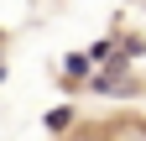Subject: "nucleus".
I'll return each mask as SVG.
<instances>
[{
  "label": "nucleus",
  "instance_id": "f257e3e1",
  "mask_svg": "<svg viewBox=\"0 0 146 141\" xmlns=\"http://www.w3.org/2000/svg\"><path fill=\"white\" fill-rule=\"evenodd\" d=\"M84 89H94L99 99H131V94L141 89V84L131 78V63H120V58H115V63H104V68H94V78H89Z\"/></svg>",
  "mask_w": 146,
  "mask_h": 141
},
{
  "label": "nucleus",
  "instance_id": "f03ea898",
  "mask_svg": "<svg viewBox=\"0 0 146 141\" xmlns=\"http://www.w3.org/2000/svg\"><path fill=\"white\" fill-rule=\"evenodd\" d=\"M89 78H94V63H89L84 58V52H68V58H63V89H78V84H89Z\"/></svg>",
  "mask_w": 146,
  "mask_h": 141
},
{
  "label": "nucleus",
  "instance_id": "7ed1b4c3",
  "mask_svg": "<svg viewBox=\"0 0 146 141\" xmlns=\"http://www.w3.org/2000/svg\"><path fill=\"white\" fill-rule=\"evenodd\" d=\"M73 120H78V110H73V104H52V110L42 115V126H47L52 136H63V131H73Z\"/></svg>",
  "mask_w": 146,
  "mask_h": 141
},
{
  "label": "nucleus",
  "instance_id": "20e7f679",
  "mask_svg": "<svg viewBox=\"0 0 146 141\" xmlns=\"http://www.w3.org/2000/svg\"><path fill=\"white\" fill-rule=\"evenodd\" d=\"M110 141H146V120H131V115H125L120 126L110 131Z\"/></svg>",
  "mask_w": 146,
  "mask_h": 141
},
{
  "label": "nucleus",
  "instance_id": "39448f33",
  "mask_svg": "<svg viewBox=\"0 0 146 141\" xmlns=\"http://www.w3.org/2000/svg\"><path fill=\"white\" fill-rule=\"evenodd\" d=\"M73 141H110V131H78Z\"/></svg>",
  "mask_w": 146,
  "mask_h": 141
},
{
  "label": "nucleus",
  "instance_id": "423d86ee",
  "mask_svg": "<svg viewBox=\"0 0 146 141\" xmlns=\"http://www.w3.org/2000/svg\"><path fill=\"white\" fill-rule=\"evenodd\" d=\"M0 78H5V58H0Z\"/></svg>",
  "mask_w": 146,
  "mask_h": 141
},
{
  "label": "nucleus",
  "instance_id": "0eeeda50",
  "mask_svg": "<svg viewBox=\"0 0 146 141\" xmlns=\"http://www.w3.org/2000/svg\"><path fill=\"white\" fill-rule=\"evenodd\" d=\"M0 42H5V31H0Z\"/></svg>",
  "mask_w": 146,
  "mask_h": 141
}]
</instances>
